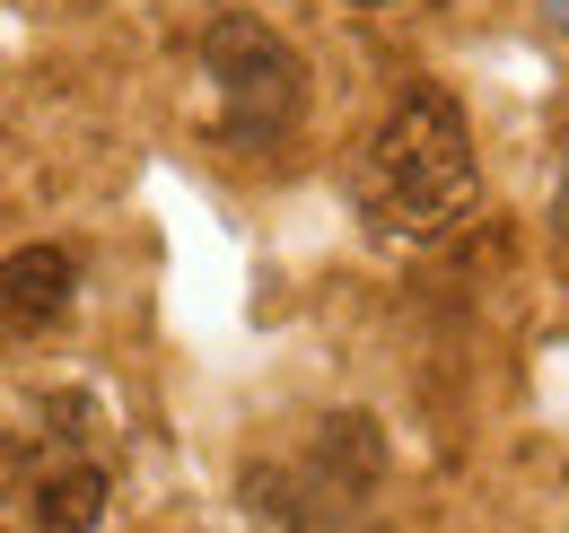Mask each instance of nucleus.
I'll return each mask as SVG.
<instances>
[{"label": "nucleus", "instance_id": "nucleus-2", "mask_svg": "<svg viewBox=\"0 0 569 533\" xmlns=\"http://www.w3.org/2000/svg\"><path fill=\"white\" fill-rule=\"evenodd\" d=\"M202 62L219 79V105H228V132L237 140H281L307 105V70L281 44V27H263L254 9H228L202 44Z\"/></svg>", "mask_w": 569, "mask_h": 533}, {"label": "nucleus", "instance_id": "nucleus-3", "mask_svg": "<svg viewBox=\"0 0 569 533\" xmlns=\"http://www.w3.org/2000/svg\"><path fill=\"white\" fill-rule=\"evenodd\" d=\"M106 499H114V481H106V464H88V455L44 464L36 481L9 490V507H18L27 533H97L106 525Z\"/></svg>", "mask_w": 569, "mask_h": 533}, {"label": "nucleus", "instance_id": "nucleus-7", "mask_svg": "<svg viewBox=\"0 0 569 533\" xmlns=\"http://www.w3.org/2000/svg\"><path fill=\"white\" fill-rule=\"evenodd\" d=\"M351 9H386V0H351Z\"/></svg>", "mask_w": 569, "mask_h": 533}, {"label": "nucleus", "instance_id": "nucleus-6", "mask_svg": "<svg viewBox=\"0 0 569 533\" xmlns=\"http://www.w3.org/2000/svg\"><path fill=\"white\" fill-rule=\"evenodd\" d=\"M543 9H552V27H561V36H569V0H543Z\"/></svg>", "mask_w": 569, "mask_h": 533}, {"label": "nucleus", "instance_id": "nucleus-4", "mask_svg": "<svg viewBox=\"0 0 569 533\" xmlns=\"http://www.w3.org/2000/svg\"><path fill=\"white\" fill-rule=\"evenodd\" d=\"M71 298H79V263L62 245H18L0 263V333H44L71 315Z\"/></svg>", "mask_w": 569, "mask_h": 533}, {"label": "nucleus", "instance_id": "nucleus-5", "mask_svg": "<svg viewBox=\"0 0 569 533\" xmlns=\"http://www.w3.org/2000/svg\"><path fill=\"white\" fill-rule=\"evenodd\" d=\"M552 219H561V245H569V175H561V201H552Z\"/></svg>", "mask_w": 569, "mask_h": 533}, {"label": "nucleus", "instance_id": "nucleus-1", "mask_svg": "<svg viewBox=\"0 0 569 533\" xmlns=\"http://www.w3.org/2000/svg\"><path fill=\"white\" fill-rule=\"evenodd\" d=\"M351 193H359V219H368L377 237H403V245L447 237V228L473 210V193H482L465 105H456L447 88H412V97H395L386 123H377L368 149H359Z\"/></svg>", "mask_w": 569, "mask_h": 533}]
</instances>
